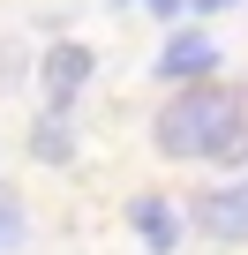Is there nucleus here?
<instances>
[{"mask_svg":"<svg viewBox=\"0 0 248 255\" xmlns=\"http://www.w3.org/2000/svg\"><path fill=\"white\" fill-rule=\"evenodd\" d=\"M38 75H45V113H53V120H75V90L98 75V53L75 45V38H60V45L38 60Z\"/></svg>","mask_w":248,"mask_h":255,"instance_id":"f03ea898","label":"nucleus"},{"mask_svg":"<svg viewBox=\"0 0 248 255\" xmlns=\"http://www.w3.org/2000/svg\"><path fill=\"white\" fill-rule=\"evenodd\" d=\"M30 240V210H23V195H8V188H0V255H8V248H23Z\"/></svg>","mask_w":248,"mask_h":255,"instance_id":"423d86ee","label":"nucleus"},{"mask_svg":"<svg viewBox=\"0 0 248 255\" xmlns=\"http://www.w3.org/2000/svg\"><path fill=\"white\" fill-rule=\"evenodd\" d=\"M181 225H196L203 240H226V248H241V240H248V180L203 188V195L188 203V218H181Z\"/></svg>","mask_w":248,"mask_h":255,"instance_id":"7ed1b4c3","label":"nucleus"},{"mask_svg":"<svg viewBox=\"0 0 248 255\" xmlns=\"http://www.w3.org/2000/svg\"><path fill=\"white\" fill-rule=\"evenodd\" d=\"M128 225H136L143 255H173V248H181V233H188V225H181V210H173L166 195H136V203H128Z\"/></svg>","mask_w":248,"mask_h":255,"instance_id":"39448f33","label":"nucleus"},{"mask_svg":"<svg viewBox=\"0 0 248 255\" xmlns=\"http://www.w3.org/2000/svg\"><path fill=\"white\" fill-rule=\"evenodd\" d=\"M30 150H38L45 165H68V120L45 113V120H38V135H30Z\"/></svg>","mask_w":248,"mask_h":255,"instance_id":"0eeeda50","label":"nucleus"},{"mask_svg":"<svg viewBox=\"0 0 248 255\" xmlns=\"http://www.w3.org/2000/svg\"><path fill=\"white\" fill-rule=\"evenodd\" d=\"M181 8H196V15H226V8H241V0H181Z\"/></svg>","mask_w":248,"mask_h":255,"instance_id":"1a4fd4ad","label":"nucleus"},{"mask_svg":"<svg viewBox=\"0 0 248 255\" xmlns=\"http://www.w3.org/2000/svg\"><path fill=\"white\" fill-rule=\"evenodd\" d=\"M241 158H248V143H241Z\"/></svg>","mask_w":248,"mask_h":255,"instance_id":"9d476101","label":"nucleus"},{"mask_svg":"<svg viewBox=\"0 0 248 255\" xmlns=\"http://www.w3.org/2000/svg\"><path fill=\"white\" fill-rule=\"evenodd\" d=\"M241 143H248V90L233 83H181L158 105V150L181 165L241 158Z\"/></svg>","mask_w":248,"mask_h":255,"instance_id":"f257e3e1","label":"nucleus"},{"mask_svg":"<svg viewBox=\"0 0 248 255\" xmlns=\"http://www.w3.org/2000/svg\"><path fill=\"white\" fill-rule=\"evenodd\" d=\"M158 75H166V83H211V75H218V38H211L203 23H181V30L166 38V53H158Z\"/></svg>","mask_w":248,"mask_h":255,"instance_id":"20e7f679","label":"nucleus"},{"mask_svg":"<svg viewBox=\"0 0 248 255\" xmlns=\"http://www.w3.org/2000/svg\"><path fill=\"white\" fill-rule=\"evenodd\" d=\"M120 8H151V15H166V23H173V15H181V0H120Z\"/></svg>","mask_w":248,"mask_h":255,"instance_id":"6e6552de","label":"nucleus"}]
</instances>
